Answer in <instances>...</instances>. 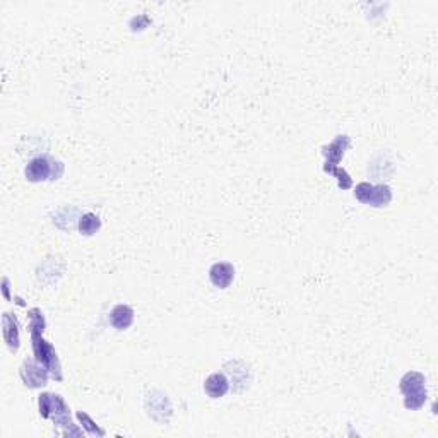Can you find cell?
<instances>
[{
  "label": "cell",
  "mask_w": 438,
  "mask_h": 438,
  "mask_svg": "<svg viewBox=\"0 0 438 438\" xmlns=\"http://www.w3.org/2000/svg\"><path fill=\"white\" fill-rule=\"evenodd\" d=\"M2 327H3V339L10 351H17L19 349V323H17L16 315L6 314L2 315Z\"/></svg>",
  "instance_id": "9c48e42d"
},
{
  "label": "cell",
  "mask_w": 438,
  "mask_h": 438,
  "mask_svg": "<svg viewBox=\"0 0 438 438\" xmlns=\"http://www.w3.org/2000/svg\"><path fill=\"white\" fill-rule=\"evenodd\" d=\"M50 371L47 370L38 360H26L21 367V378H23L24 385L29 389H38L47 385L49 382Z\"/></svg>",
  "instance_id": "52a82bcc"
},
{
  "label": "cell",
  "mask_w": 438,
  "mask_h": 438,
  "mask_svg": "<svg viewBox=\"0 0 438 438\" xmlns=\"http://www.w3.org/2000/svg\"><path fill=\"white\" fill-rule=\"evenodd\" d=\"M349 142H351V139H349L348 135H337V137L334 139L329 146L322 147V154L326 156L323 171L336 176L337 183H339V187L342 190L351 189V185H353L351 176L342 170V168H339V163H341L342 156H344L346 149L349 147Z\"/></svg>",
  "instance_id": "7a4b0ae2"
},
{
  "label": "cell",
  "mask_w": 438,
  "mask_h": 438,
  "mask_svg": "<svg viewBox=\"0 0 438 438\" xmlns=\"http://www.w3.org/2000/svg\"><path fill=\"white\" fill-rule=\"evenodd\" d=\"M38 410L43 418L53 419L55 426H64L65 435H83L81 430L72 428L74 423L71 419V413H69L71 410L65 404V401L57 394H42L38 399Z\"/></svg>",
  "instance_id": "6da1fadb"
},
{
  "label": "cell",
  "mask_w": 438,
  "mask_h": 438,
  "mask_svg": "<svg viewBox=\"0 0 438 438\" xmlns=\"http://www.w3.org/2000/svg\"><path fill=\"white\" fill-rule=\"evenodd\" d=\"M99 228H101V221L93 212H86V214H83L79 218V231L83 235L90 237V235L96 233Z\"/></svg>",
  "instance_id": "7c38bea8"
},
{
  "label": "cell",
  "mask_w": 438,
  "mask_h": 438,
  "mask_svg": "<svg viewBox=\"0 0 438 438\" xmlns=\"http://www.w3.org/2000/svg\"><path fill=\"white\" fill-rule=\"evenodd\" d=\"M426 378L425 375L419 371H407L403 378H401V392L404 394V406L407 410L416 411L419 407L425 406L426 397Z\"/></svg>",
  "instance_id": "3957f363"
},
{
  "label": "cell",
  "mask_w": 438,
  "mask_h": 438,
  "mask_svg": "<svg viewBox=\"0 0 438 438\" xmlns=\"http://www.w3.org/2000/svg\"><path fill=\"white\" fill-rule=\"evenodd\" d=\"M31 341L35 358L50 371L51 377L57 378V380H62L60 362H58L57 351H55L53 346L43 337V332H31Z\"/></svg>",
  "instance_id": "277c9868"
},
{
  "label": "cell",
  "mask_w": 438,
  "mask_h": 438,
  "mask_svg": "<svg viewBox=\"0 0 438 438\" xmlns=\"http://www.w3.org/2000/svg\"><path fill=\"white\" fill-rule=\"evenodd\" d=\"M29 317V332H43L45 330V317H43L40 308H31L28 312Z\"/></svg>",
  "instance_id": "4fadbf2b"
},
{
  "label": "cell",
  "mask_w": 438,
  "mask_h": 438,
  "mask_svg": "<svg viewBox=\"0 0 438 438\" xmlns=\"http://www.w3.org/2000/svg\"><path fill=\"white\" fill-rule=\"evenodd\" d=\"M134 322V310L128 305H117L110 314V323L117 330H125Z\"/></svg>",
  "instance_id": "8fae6325"
},
{
  "label": "cell",
  "mask_w": 438,
  "mask_h": 438,
  "mask_svg": "<svg viewBox=\"0 0 438 438\" xmlns=\"http://www.w3.org/2000/svg\"><path fill=\"white\" fill-rule=\"evenodd\" d=\"M235 267L230 262H216L209 269V279L216 288L226 289L233 283Z\"/></svg>",
  "instance_id": "ba28073f"
},
{
  "label": "cell",
  "mask_w": 438,
  "mask_h": 438,
  "mask_svg": "<svg viewBox=\"0 0 438 438\" xmlns=\"http://www.w3.org/2000/svg\"><path fill=\"white\" fill-rule=\"evenodd\" d=\"M60 167H64V165H62L60 161H55L53 158H50V156L33 158L24 170L26 180L33 183L47 182V180H57L62 173L55 171V168H60Z\"/></svg>",
  "instance_id": "5b68a950"
},
{
  "label": "cell",
  "mask_w": 438,
  "mask_h": 438,
  "mask_svg": "<svg viewBox=\"0 0 438 438\" xmlns=\"http://www.w3.org/2000/svg\"><path fill=\"white\" fill-rule=\"evenodd\" d=\"M355 197L362 204L371 205V208H385L392 201V190L389 185H371V183L362 182L356 185Z\"/></svg>",
  "instance_id": "8992f818"
},
{
  "label": "cell",
  "mask_w": 438,
  "mask_h": 438,
  "mask_svg": "<svg viewBox=\"0 0 438 438\" xmlns=\"http://www.w3.org/2000/svg\"><path fill=\"white\" fill-rule=\"evenodd\" d=\"M204 390L211 399H219V397L226 396V392L230 390V380L226 378V375L212 373L205 378Z\"/></svg>",
  "instance_id": "30bf717a"
},
{
  "label": "cell",
  "mask_w": 438,
  "mask_h": 438,
  "mask_svg": "<svg viewBox=\"0 0 438 438\" xmlns=\"http://www.w3.org/2000/svg\"><path fill=\"white\" fill-rule=\"evenodd\" d=\"M77 418L81 419V423H83L84 428L87 430V433H90V435H99V437L105 435V432H103V430H99L98 426L94 425L93 419H91L86 413H77Z\"/></svg>",
  "instance_id": "5bb4252c"
}]
</instances>
